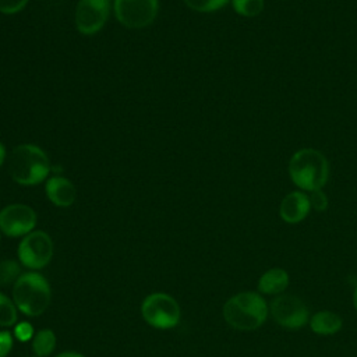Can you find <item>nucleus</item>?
<instances>
[{
	"instance_id": "obj_27",
	"label": "nucleus",
	"mask_w": 357,
	"mask_h": 357,
	"mask_svg": "<svg viewBox=\"0 0 357 357\" xmlns=\"http://www.w3.org/2000/svg\"><path fill=\"white\" fill-rule=\"evenodd\" d=\"M0 241H1V234H0Z\"/></svg>"
},
{
	"instance_id": "obj_8",
	"label": "nucleus",
	"mask_w": 357,
	"mask_h": 357,
	"mask_svg": "<svg viewBox=\"0 0 357 357\" xmlns=\"http://www.w3.org/2000/svg\"><path fill=\"white\" fill-rule=\"evenodd\" d=\"M113 7L119 22L131 29L145 28L158 14V0H114Z\"/></svg>"
},
{
	"instance_id": "obj_2",
	"label": "nucleus",
	"mask_w": 357,
	"mask_h": 357,
	"mask_svg": "<svg viewBox=\"0 0 357 357\" xmlns=\"http://www.w3.org/2000/svg\"><path fill=\"white\" fill-rule=\"evenodd\" d=\"M50 170V162L43 149L32 144L15 146L8 156V173L21 185H35L43 181Z\"/></svg>"
},
{
	"instance_id": "obj_16",
	"label": "nucleus",
	"mask_w": 357,
	"mask_h": 357,
	"mask_svg": "<svg viewBox=\"0 0 357 357\" xmlns=\"http://www.w3.org/2000/svg\"><path fill=\"white\" fill-rule=\"evenodd\" d=\"M21 276V268L14 259L0 261V287L14 284Z\"/></svg>"
},
{
	"instance_id": "obj_14",
	"label": "nucleus",
	"mask_w": 357,
	"mask_h": 357,
	"mask_svg": "<svg viewBox=\"0 0 357 357\" xmlns=\"http://www.w3.org/2000/svg\"><path fill=\"white\" fill-rule=\"evenodd\" d=\"M310 329L318 336H332L343 328V318L331 310H319L310 317Z\"/></svg>"
},
{
	"instance_id": "obj_18",
	"label": "nucleus",
	"mask_w": 357,
	"mask_h": 357,
	"mask_svg": "<svg viewBox=\"0 0 357 357\" xmlns=\"http://www.w3.org/2000/svg\"><path fill=\"white\" fill-rule=\"evenodd\" d=\"M236 13L244 17H255L264 10V0H233Z\"/></svg>"
},
{
	"instance_id": "obj_6",
	"label": "nucleus",
	"mask_w": 357,
	"mask_h": 357,
	"mask_svg": "<svg viewBox=\"0 0 357 357\" xmlns=\"http://www.w3.org/2000/svg\"><path fill=\"white\" fill-rule=\"evenodd\" d=\"M141 314L146 324L156 329H170L180 322V305L166 293H152L141 304Z\"/></svg>"
},
{
	"instance_id": "obj_21",
	"label": "nucleus",
	"mask_w": 357,
	"mask_h": 357,
	"mask_svg": "<svg viewBox=\"0 0 357 357\" xmlns=\"http://www.w3.org/2000/svg\"><path fill=\"white\" fill-rule=\"evenodd\" d=\"M308 199H310V205L318 212H322L328 208V198L321 190L311 191V194L308 195Z\"/></svg>"
},
{
	"instance_id": "obj_25",
	"label": "nucleus",
	"mask_w": 357,
	"mask_h": 357,
	"mask_svg": "<svg viewBox=\"0 0 357 357\" xmlns=\"http://www.w3.org/2000/svg\"><path fill=\"white\" fill-rule=\"evenodd\" d=\"M4 159H6V148H4V145L0 142V167H1L3 163H4Z\"/></svg>"
},
{
	"instance_id": "obj_3",
	"label": "nucleus",
	"mask_w": 357,
	"mask_h": 357,
	"mask_svg": "<svg viewBox=\"0 0 357 357\" xmlns=\"http://www.w3.org/2000/svg\"><path fill=\"white\" fill-rule=\"evenodd\" d=\"M50 284L46 278L38 272L21 273L13 284V301L17 308L28 317L43 314L50 304Z\"/></svg>"
},
{
	"instance_id": "obj_7",
	"label": "nucleus",
	"mask_w": 357,
	"mask_h": 357,
	"mask_svg": "<svg viewBox=\"0 0 357 357\" xmlns=\"http://www.w3.org/2000/svg\"><path fill=\"white\" fill-rule=\"evenodd\" d=\"M53 257V243L43 230H33L24 236L18 245V259L29 269L45 268Z\"/></svg>"
},
{
	"instance_id": "obj_17",
	"label": "nucleus",
	"mask_w": 357,
	"mask_h": 357,
	"mask_svg": "<svg viewBox=\"0 0 357 357\" xmlns=\"http://www.w3.org/2000/svg\"><path fill=\"white\" fill-rule=\"evenodd\" d=\"M17 322V305L6 294L0 293V326L8 328Z\"/></svg>"
},
{
	"instance_id": "obj_26",
	"label": "nucleus",
	"mask_w": 357,
	"mask_h": 357,
	"mask_svg": "<svg viewBox=\"0 0 357 357\" xmlns=\"http://www.w3.org/2000/svg\"><path fill=\"white\" fill-rule=\"evenodd\" d=\"M351 303H353V307H354V310H356V312H357V286H356V287H354V290H353Z\"/></svg>"
},
{
	"instance_id": "obj_1",
	"label": "nucleus",
	"mask_w": 357,
	"mask_h": 357,
	"mask_svg": "<svg viewBox=\"0 0 357 357\" xmlns=\"http://www.w3.org/2000/svg\"><path fill=\"white\" fill-rule=\"evenodd\" d=\"M222 314L231 328L255 331L265 324L269 315V305L258 291H240L223 304Z\"/></svg>"
},
{
	"instance_id": "obj_11",
	"label": "nucleus",
	"mask_w": 357,
	"mask_h": 357,
	"mask_svg": "<svg viewBox=\"0 0 357 357\" xmlns=\"http://www.w3.org/2000/svg\"><path fill=\"white\" fill-rule=\"evenodd\" d=\"M310 209L311 205L308 195L301 191H293L282 199L279 205V215L286 223L296 225L307 218Z\"/></svg>"
},
{
	"instance_id": "obj_12",
	"label": "nucleus",
	"mask_w": 357,
	"mask_h": 357,
	"mask_svg": "<svg viewBox=\"0 0 357 357\" xmlns=\"http://www.w3.org/2000/svg\"><path fill=\"white\" fill-rule=\"evenodd\" d=\"M290 284V275L286 269L273 266L265 271L257 283L258 293L262 296H279L286 291Z\"/></svg>"
},
{
	"instance_id": "obj_13",
	"label": "nucleus",
	"mask_w": 357,
	"mask_h": 357,
	"mask_svg": "<svg viewBox=\"0 0 357 357\" xmlns=\"http://www.w3.org/2000/svg\"><path fill=\"white\" fill-rule=\"evenodd\" d=\"M45 191L50 202L56 206H70L75 201V187L74 184L63 177V176H53L46 181Z\"/></svg>"
},
{
	"instance_id": "obj_15",
	"label": "nucleus",
	"mask_w": 357,
	"mask_h": 357,
	"mask_svg": "<svg viewBox=\"0 0 357 357\" xmlns=\"http://www.w3.org/2000/svg\"><path fill=\"white\" fill-rule=\"evenodd\" d=\"M56 347V335L52 329H42L32 337V350L36 357L49 356Z\"/></svg>"
},
{
	"instance_id": "obj_10",
	"label": "nucleus",
	"mask_w": 357,
	"mask_h": 357,
	"mask_svg": "<svg viewBox=\"0 0 357 357\" xmlns=\"http://www.w3.org/2000/svg\"><path fill=\"white\" fill-rule=\"evenodd\" d=\"M110 13V0H79L75 7V25L84 35L102 29Z\"/></svg>"
},
{
	"instance_id": "obj_20",
	"label": "nucleus",
	"mask_w": 357,
	"mask_h": 357,
	"mask_svg": "<svg viewBox=\"0 0 357 357\" xmlns=\"http://www.w3.org/2000/svg\"><path fill=\"white\" fill-rule=\"evenodd\" d=\"M14 336H15V339L20 340V342H28V340H31V339L35 336V333H33V326H32L29 322L22 321V322H20V324L15 325V328H14Z\"/></svg>"
},
{
	"instance_id": "obj_28",
	"label": "nucleus",
	"mask_w": 357,
	"mask_h": 357,
	"mask_svg": "<svg viewBox=\"0 0 357 357\" xmlns=\"http://www.w3.org/2000/svg\"><path fill=\"white\" fill-rule=\"evenodd\" d=\"M35 357H36V356H35Z\"/></svg>"
},
{
	"instance_id": "obj_5",
	"label": "nucleus",
	"mask_w": 357,
	"mask_h": 357,
	"mask_svg": "<svg viewBox=\"0 0 357 357\" xmlns=\"http://www.w3.org/2000/svg\"><path fill=\"white\" fill-rule=\"evenodd\" d=\"M269 314L279 326L290 331L304 328L311 317L307 304L290 293L275 296L269 303Z\"/></svg>"
},
{
	"instance_id": "obj_22",
	"label": "nucleus",
	"mask_w": 357,
	"mask_h": 357,
	"mask_svg": "<svg viewBox=\"0 0 357 357\" xmlns=\"http://www.w3.org/2000/svg\"><path fill=\"white\" fill-rule=\"evenodd\" d=\"M28 0H0V13L14 14L26 6Z\"/></svg>"
},
{
	"instance_id": "obj_4",
	"label": "nucleus",
	"mask_w": 357,
	"mask_h": 357,
	"mask_svg": "<svg viewBox=\"0 0 357 357\" xmlns=\"http://www.w3.org/2000/svg\"><path fill=\"white\" fill-rule=\"evenodd\" d=\"M289 174L293 183L305 191L321 190L329 174L326 158L317 149L304 148L297 151L289 162Z\"/></svg>"
},
{
	"instance_id": "obj_9",
	"label": "nucleus",
	"mask_w": 357,
	"mask_h": 357,
	"mask_svg": "<svg viewBox=\"0 0 357 357\" xmlns=\"http://www.w3.org/2000/svg\"><path fill=\"white\" fill-rule=\"evenodd\" d=\"M35 225L36 213L25 204H11L0 211V231L8 237L26 236Z\"/></svg>"
},
{
	"instance_id": "obj_24",
	"label": "nucleus",
	"mask_w": 357,
	"mask_h": 357,
	"mask_svg": "<svg viewBox=\"0 0 357 357\" xmlns=\"http://www.w3.org/2000/svg\"><path fill=\"white\" fill-rule=\"evenodd\" d=\"M56 357H84V356L77 353V351H63V353L57 354Z\"/></svg>"
},
{
	"instance_id": "obj_19",
	"label": "nucleus",
	"mask_w": 357,
	"mask_h": 357,
	"mask_svg": "<svg viewBox=\"0 0 357 357\" xmlns=\"http://www.w3.org/2000/svg\"><path fill=\"white\" fill-rule=\"evenodd\" d=\"M229 0H184V3L199 13H211L222 8Z\"/></svg>"
},
{
	"instance_id": "obj_23",
	"label": "nucleus",
	"mask_w": 357,
	"mask_h": 357,
	"mask_svg": "<svg viewBox=\"0 0 357 357\" xmlns=\"http://www.w3.org/2000/svg\"><path fill=\"white\" fill-rule=\"evenodd\" d=\"M14 344L13 335L8 331H0V357H6Z\"/></svg>"
}]
</instances>
